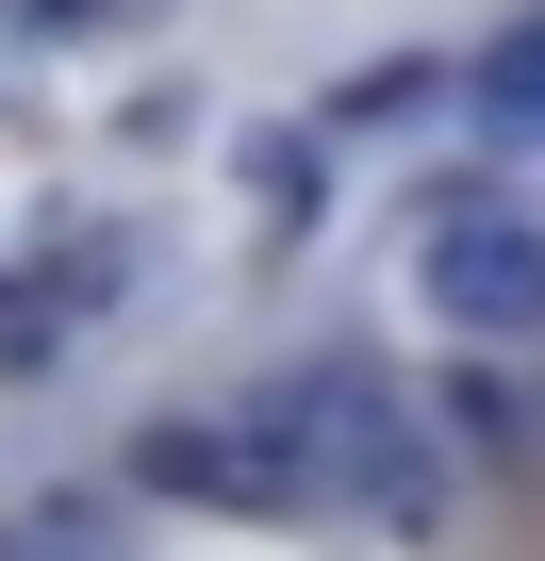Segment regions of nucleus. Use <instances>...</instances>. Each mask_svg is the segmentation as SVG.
<instances>
[{
  "label": "nucleus",
  "mask_w": 545,
  "mask_h": 561,
  "mask_svg": "<svg viewBox=\"0 0 545 561\" xmlns=\"http://www.w3.org/2000/svg\"><path fill=\"white\" fill-rule=\"evenodd\" d=\"M248 446L282 479V512H331V528H381V545H446V512H463L446 430L381 364H282L248 397Z\"/></svg>",
  "instance_id": "obj_1"
},
{
  "label": "nucleus",
  "mask_w": 545,
  "mask_h": 561,
  "mask_svg": "<svg viewBox=\"0 0 545 561\" xmlns=\"http://www.w3.org/2000/svg\"><path fill=\"white\" fill-rule=\"evenodd\" d=\"M430 314H446L463 347H529V331H545V215L446 198V215H430Z\"/></svg>",
  "instance_id": "obj_2"
},
{
  "label": "nucleus",
  "mask_w": 545,
  "mask_h": 561,
  "mask_svg": "<svg viewBox=\"0 0 545 561\" xmlns=\"http://www.w3.org/2000/svg\"><path fill=\"white\" fill-rule=\"evenodd\" d=\"M133 479H149V495H215V512H282L248 413H166V430H133Z\"/></svg>",
  "instance_id": "obj_3"
},
{
  "label": "nucleus",
  "mask_w": 545,
  "mask_h": 561,
  "mask_svg": "<svg viewBox=\"0 0 545 561\" xmlns=\"http://www.w3.org/2000/svg\"><path fill=\"white\" fill-rule=\"evenodd\" d=\"M463 100H479V133H496V149H545V18H512V34L463 67Z\"/></svg>",
  "instance_id": "obj_4"
},
{
  "label": "nucleus",
  "mask_w": 545,
  "mask_h": 561,
  "mask_svg": "<svg viewBox=\"0 0 545 561\" xmlns=\"http://www.w3.org/2000/svg\"><path fill=\"white\" fill-rule=\"evenodd\" d=\"M0 561H133V528H116L100 495H34L18 528H0Z\"/></svg>",
  "instance_id": "obj_5"
},
{
  "label": "nucleus",
  "mask_w": 545,
  "mask_h": 561,
  "mask_svg": "<svg viewBox=\"0 0 545 561\" xmlns=\"http://www.w3.org/2000/svg\"><path fill=\"white\" fill-rule=\"evenodd\" d=\"M413 100H430V67H413V50H397V67H348V83H331V133H397Z\"/></svg>",
  "instance_id": "obj_6"
},
{
  "label": "nucleus",
  "mask_w": 545,
  "mask_h": 561,
  "mask_svg": "<svg viewBox=\"0 0 545 561\" xmlns=\"http://www.w3.org/2000/svg\"><path fill=\"white\" fill-rule=\"evenodd\" d=\"M50 331H67V314L34 298V280H0V364H50Z\"/></svg>",
  "instance_id": "obj_7"
},
{
  "label": "nucleus",
  "mask_w": 545,
  "mask_h": 561,
  "mask_svg": "<svg viewBox=\"0 0 545 561\" xmlns=\"http://www.w3.org/2000/svg\"><path fill=\"white\" fill-rule=\"evenodd\" d=\"M0 18H34V34H50V18H149V0H0Z\"/></svg>",
  "instance_id": "obj_8"
}]
</instances>
